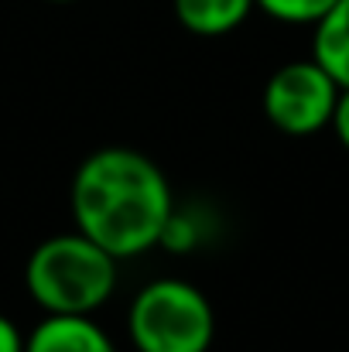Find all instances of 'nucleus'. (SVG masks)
<instances>
[{
    "instance_id": "obj_1",
    "label": "nucleus",
    "mask_w": 349,
    "mask_h": 352,
    "mask_svg": "<svg viewBox=\"0 0 349 352\" xmlns=\"http://www.w3.org/2000/svg\"><path fill=\"white\" fill-rule=\"evenodd\" d=\"M76 230L96 239L116 260L140 256L161 243L175 216L165 171L140 151H93L72 178Z\"/></svg>"
},
{
    "instance_id": "obj_2",
    "label": "nucleus",
    "mask_w": 349,
    "mask_h": 352,
    "mask_svg": "<svg viewBox=\"0 0 349 352\" xmlns=\"http://www.w3.org/2000/svg\"><path fill=\"white\" fill-rule=\"evenodd\" d=\"M24 284L45 315H93L116 291V256L79 230L48 236L28 256Z\"/></svg>"
},
{
    "instance_id": "obj_3",
    "label": "nucleus",
    "mask_w": 349,
    "mask_h": 352,
    "mask_svg": "<svg viewBox=\"0 0 349 352\" xmlns=\"http://www.w3.org/2000/svg\"><path fill=\"white\" fill-rule=\"evenodd\" d=\"M127 332L137 352H209L216 315L195 284L161 277L137 291Z\"/></svg>"
},
{
    "instance_id": "obj_4",
    "label": "nucleus",
    "mask_w": 349,
    "mask_h": 352,
    "mask_svg": "<svg viewBox=\"0 0 349 352\" xmlns=\"http://www.w3.org/2000/svg\"><path fill=\"white\" fill-rule=\"evenodd\" d=\"M343 86L315 62H288L281 65L264 89V113L288 137H312L332 126Z\"/></svg>"
},
{
    "instance_id": "obj_5",
    "label": "nucleus",
    "mask_w": 349,
    "mask_h": 352,
    "mask_svg": "<svg viewBox=\"0 0 349 352\" xmlns=\"http://www.w3.org/2000/svg\"><path fill=\"white\" fill-rule=\"evenodd\" d=\"M24 352H116V346L89 315H48L24 336Z\"/></svg>"
},
{
    "instance_id": "obj_6",
    "label": "nucleus",
    "mask_w": 349,
    "mask_h": 352,
    "mask_svg": "<svg viewBox=\"0 0 349 352\" xmlns=\"http://www.w3.org/2000/svg\"><path fill=\"white\" fill-rule=\"evenodd\" d=\"M312 58L346 89L349 86V0H336L315 24Z\"/></svg>"
},
{
    "instance_id": "obj_7",
    "label": "nucleus",
    "mask_w": 349,
    "mask_h": 352,
    "mask_svg": "<svg viewBox=\"0 0 349 352\" xmlns=\"http://www.w3.org/2000/svg\"><path fill=\"white\" fill-rule=\"evenodd\" d=\"M253 7L257 0H175V17L192 34L216 38L240 28Z\"/></svg>"
},
{
    "instance_id": "obj_8",
    "label": "nucleus",
    "mask_w": 349,
    "mask_h": 352,
    "mask_svg": "<svg viewBox=\"0 0 349 352\" xmlns=\"http://www.w3.org/2000/svg\"><path fill=\"white\" fill-rule=\"evenodd\" d=\"M336 0H257V7L281 24H319Z\"/></svg>"
},
{
    "instance_id": "obj_9",
    "label": "nucleus",
    "mask_w": 349,
    "mask_h": 352,
    "mask_svg": "<svg viewBox=\"0 0 349 352\" xmlns=\"http://www.w3.org/2000/svg\"><path fill=\"white\" fill-rule=\"evenodd\" d=\"M0 352H24V336L7 315H0Z\"/></svg>"
},
{
    "instance_id": "obj_10",
    "label": "nucleus",
    "mask_w": 349,
    "mask_h": 352,
    "mask_svg": "<svg viewBox=\"0 0 349 352\" xmlns=\"http://www.w3.org/2000/svg\"><path fill=\"white\" fill-rule=\"evenodd\" d=\"M332 130H336V137H339V144L349 151V86L343 89V96H339V107H336V120H332Z\"/></svg>"
},
{
    "instance_id": "obj_11",
    "label": "nucleus",
    "mask_w": 349,
    "mask_h": 352,
    "mask_svg": "<svg viewBox=\"0 0 349 352\" xmlns=\"http://www.w3.org/2000/svg\"><path fill=\"white\" fill-rule=\"evenodd\" d=\"M55 3H72V0H55Z\"/></svg>"
}]
</instances>
